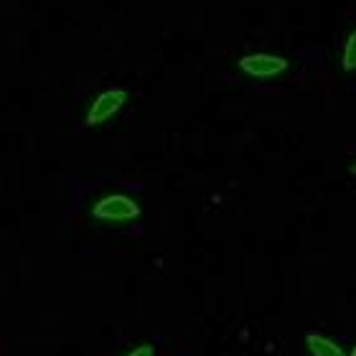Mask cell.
Returning a JSON list of instances; mask_svg holds the SVG:
<instances>
[{
  "label": "cell",
  "mask_w": 356,
  "mask_h": 356,
  "mask_svg": "<svg viewBox=\"0 0 356 356\" xmlns=\"http://www.w3.org/2000/svg\"><path fill=\"white\" fill-rule=\"evenodd\" d=\"M140 216V204L125 191L104 193L92 204V219L102 224H127Z\"/></svg>",
  "instance_id": "6da1fadb"
},
{
  "label": "cell",
  "mask_w": 356,
  "mask_h": 356,
  "mask_svg": "<svg viewBox=\"0 0 356 356\" xmlns=\"http://www.w3.org/2000/svg\"><path fill=\"white\" fill-rule=\"evenodd\" d=\"M237 67L247 76H254V79H275V76H282L288 72L290 59L275 51H252V54H242Z\"/></svg>",
  "instance_id": "7a4b0ae2"
},
{
  "label": "cell",
  "mask_w": 356,
  "mask_h": 356,
  "mask_svg": "<svg viewBox=\"0 0 356 356\" xmlns=\"http://www.w3.org/2000/svg\"><path fill=\"white\" fill-rule=\"evenodd\" d=\"M127 102V89L115 84V87H107L104 92L95 97V102L89 104L87 112V122L89 125H102L110 118H115L120 112V107Z\"/></svg>",
  "instance_id": "3957f363"
},
{
  "label": "cell",
  "mask_w": 356,
  "mask_h": 356,
  "mask_svg": "<svg viewBox=\"0 0 356 356\" xmlns=\"http://www.w3.org/2000/svg\"><path fill=\"white\" fill-rule=\"evenodd\" d=\"M305 349H308L311 356H346L334 339H328V336L318 334V331L305 334Z\"/></svg>",
  "instance_id": "277c9868"
},
{
  "label": "cell",
  "mask_w": 356,
  "mask_h": 356,
  "mask_svg": "<svg viewBox=\"0 0 356 356\" xmlns=\"http://www.w3.org/2000/svg\"><path fill=\"white\" fill-rule=\"evenodd\" d=\"M339 67L343 74H354L356 72V26H351L343 36L341 54H339Z\"/></svg>",
  "instance_id": "5b68a950"
},
{
  "label": "cell",
  "mask_w": 356,
  "mask_h": 356,
  "mask_svg": "<svg viewBox=\"0 0 356 356\" xmlns=\"http://www.w3.org/2000/svg\"><path fill=\"white\" fill-rule=\"evenodd\" d=\"M122 356H156V343H138V346H133L130 351H125Z\"/></svg>",
  "instance_id": "8992f818"
},
{
  "label": "cell",
  "mask_w": 356,
  "mask_h": 356,
  "mask_svg": "<svg viewBox=\"0 0 356 356\" xmlns=\"http://www.w3.org/2000/svg\"><path fill=\"white\" fill-rule=\"evenodd\" d=\"M346 356H356V343H354V346H351V349H349V354H346Z\"/></svg>",
  "instance_id": "52a82bcc"
},
{
  "label": "cell",
  "mask_w": 356,
  "mask_h": 356,
  "mask_svg": "<svg viewBox=\"0 0 356 356\" xmlns=\"http://www.w3.org/2000/svg\"><path fill=\"white\" fill-rule=\"evenodd\" d=\"M351 176H356V158H354V163H351Z\"/></svg>",
  "instance_id": "ba28073f"
}]
</instances>
